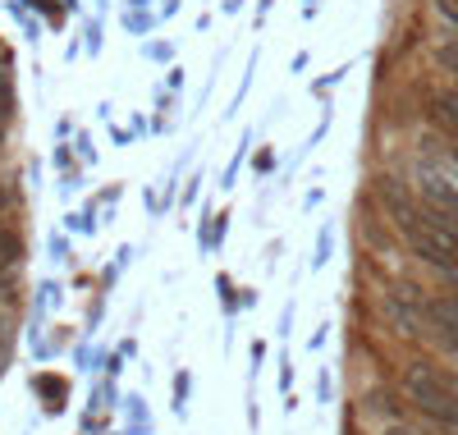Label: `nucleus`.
<instances>
[{
	"label": "nucleus",
	"mask_w": 458,
	"mask_h": 435,
	"mask_svg": "<svg viewBox=\"0 0 458 435\" xmlns=\"http://www.w3.org/2000/svg\"><path fill=\"white\" fill-rule=\"evenodd\" d=\"M399 389H403V399L422 417H431L440 431H458V376H449L436 362H408L403 376H399Z\"/></svg>",
	"instance_id": "f257e3e1"
},
{
	"label": "nucleus",
	"mask_w": 458,
	"mask_h": 435,
	"mask_svg": "<svg viewBox=\"0 0 458 435\" xmlns=\"http://www.w3.org/2000/svg\"><path fill=\"white\" fill-rule=\"evenodd\" d=\"M380 307H386V321L403 335V339H417V335H427V316H422V298H408L403 289H390L386 298H380Z\"/></svg>",
	"instance_id": "f03ea898"
},
{
	"label": "nucleus",
	"mask_w": 458,
	"mask_h": 435,
	"mask_svg": "<svg viewBox=\"0 0 458 435\" xmlns=\"http://www.w3.org/2000/svg\"><path fill=\"white\" fill-rule=\"evenodd\" d=\"M23 266V234L14 225H0V280Z\"/></svg>",
	"instance_id": "7ed1b4c3"
},
{
	"label": "nucleus",
	"mask_w": 458,
	"mask_h": 435,
	"mask_svg": "<svg viewBox=\"0 0 458 435\" xmlns=\"http://www.w3.org/2000/svg\"><path fill=\"white\" fill-rule=\"evenodd\" d=\"M5 362H10V330L0 321V371H5Z\"/></svg>",
	"instance_id": "20e7f679"
},
{
	"label": "nucleus",
	"mask_w": 458,
	"mask_h": 435,
	"mask_svg": "<svg viewBox=\"0 0 458 435\" xmlns=\"http://www.w3.org/2000/svg\"><path fill=\"white\" fill-rule=\"evenodd\" d=\"M0 64H5V51H0Z\"/></svg>",
	"instance_id": "39448f33"
}]
</instances>
